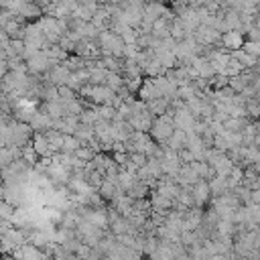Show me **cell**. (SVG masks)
Wrapping results in <instances>:
<instances>
[{
  "mask_svg": "<svg viewBox=\"0 0 260 260\" xmlns=\"http://www.w3.org/2000/svg\"><path fill=\"white\" fill-rule=\"evenodd\" d=\"M221 35L223 32H219L215 26H207V24H199L197 30L193 32L197 43H201V45H215V47H223Z\"/></svg>",
  "mask_w": 260,
  "mask_h": 260,
  "instance_id": "1",
  "label": "cell"
},
{
  "mask_svg": "<svg viewBox=\"0 0 260 260\" xmlns=\"http://www.w3.org/2000/svg\"><path fill=\"white\" fill-rule=\"evenodd\" d=\"M45 258H49L47 252L35 246L32 242H24L20 248L12 252V260H45Z\"/></svg>",
  "mask_w": 260,
  "mask_h": 260,
  "instance_id": "2",
  "label": "cell"
},
{
  "mask_svg": "<svg viewBox=\"0 0 260 260\" xmlns=\"http://www.w3.org/2000/svg\"><path fill=\"white\" fill-rule=\"evenodd\" d=\"M169 10V4H165L162 0H148L144 4V10H142V22L144 24H154L156 18H160L165 12Z\"/></svg>",
  "mask_w": 260,
  "mask_h": 260,
  "instance_id": "3",
  "label": "cell"
},
{
  "mask_svg": "<svg viewBox=\"0 0 260 260\" xmlns=\"http://www.w3.org/2000/svg\"><path fill=\"white\" fill-rule=\"evenodd\" d=\"M71 173H73L71 169H67L65 165H61V162H57V160H53L51 167H49V171H47V175H49V179L53 181L55 187H59V185H69Z\"/></svg>",
  "mask_w": 260,
  "mask_h": 260,
  "instance_id": "4",
  "label": "cell"
},
{
  "mask_svg": "<svg viewBox=\"0 0 260 260\" xmlns=\"http://www.w3.org/2000/svg\"><path fill=\"white\" fill-rule=\"evenodd\" d=\"M26 65H28V73H35V75H45V73L53 67V65H51V57H49L45 51H41V53L35 55L32 59H28Z\"/></svg>",
  "mask_w": 260,
  "mask_h": 260,
  "instance_id": "5",
  "label": "cell"
},
{
  "mask_svg": "<svg viewBox=\"0 0 260 260\" xmlns=\"http://www.w3.org/2000/svg\"><path fill=\"white\" fill-rule=\"evenodd\" d=\"M73 71L67 67V63L65 61H61L59 65H55V67H51L47 73H45V77L51 81V83H55L57 87L59 85H65L67 83V79H69V75H71Z\"/></svg>",
  "mask_w": 260,
  "mask_h": 260,
  "instance_id": "6",
  "label": "cell"
},
{
  "mask_svg": "<svg viewBox=\"0 0 260 260\" xmlns=\"http://www.w3.org/2000/svg\"><path fill=\"white\" fill-rule=\"evenodd\" d=\"M175 179H177V183H179L181 187H193L201 177H199V173L195 171V167H193L191 162H183V167H181V171L175 175Z\"/></svg>",
  "mask_w": 260,
  "mask_h": 260,
  "instance_id": "7",
  "label": "cell"
},
{
  "mask_svg": "<svg viewBox=\"0 0 260 260\" xmlns=\"http://www.w3.org/2000/svg\"><path fill=\"white\" fill-rule=\"evenodd\" d=\"M193 195H195V201H197V205H203V207H207V205H209V201H211V197H213L209 181H207V179H199V181L193 185Z\"/></svg>",
  "mask_w": 260,
  "mask_h": 260,
  "instance_id": "8",
  "label": "cell"
},
{
  "mask_svg": "<svg viewBox=\"0 0 260 260\" xmlns=\"http://www.w3.org/2000/svg\"><path fill=\"white\" fill-rule=\"evenodd\" d=\"M195 122H197V116L193 112H189L187 106L181 108V110H177V114H175V128H181L185 132H193Z\"/></svg>",
  "mask_w": 260,
  "mask_h": 260,
  "instance_id": "9",
  "label": "cell"
},
{
  "mask_svg": "<svg viewBox=\"0 0 260 260\" xmlns=\"http://www.w3.org/2000/svg\"><path fill=\"white\" fill-rule=\"evenodd\" d=\"M154 114L150 110H144V112H138V114H132V118L128 120L136 130H144V132H150L152 128V122H154Z\"/></svg>",
  "mask_w": 260,
  "mask_h": 260,
  "instance_id": "10",
  "label": "cell"
},
{
  "mask_svg": "<svg viewBox=\"0 0 260 260\" xmlns=\"http://www.w3.org/2000/svg\"><path fill=\"white\" fill-rule=\"evenodd\" d=\"M53 116L47 112V110H43V108H39L37 112H35V116H32V120H30V126H32V130L35 132H45L47 128H51L53 126Z\"/></svg>",
  "mask_w": 260,
  "mask_h": 260,
  "instance_id": "11",
  "label": "cell"
},
{
  "mask_svg": "<svg viewBox=\"0 0 260 260\" xmlns=\"http://www.w3.org/2000/svg\"><path fill=\"white\" fill-rule=\"evenodd\" d=\"M221 43L228 51H234V49H242L244 43H246V35L240 32V30H228L221 35Z\"/></svg>",
  "mask_w": 260,
  "mask_h": 260,
  "instance_id": "12",
  "label": "cell"
},
{
  "mask_svg": "<svg viewBox=\"0 0 260 260\" xmlns=\"http://www.w3.org/2000/svg\"><path fill=\"white\" fill-rule=\"evenodd\" d=\"M28 22H32V20H39L43 14H45V10H43V6L41 4H37V2H32V0H26L22 6H20V10H18Z\"/></svg>",
  "mask_w": 260,
  "mask_h": 260,
  "instance_id": "13",
  "label": "cell"
},
{
  "mask_svg": "<svg viewBox=\"0 0 260 260\" xmlns=\"http://www.w3.org/2000/svg\"><path fill=\"white\" fill-rule=\"evenodd\" d=\"M32 144H35V148H37V152H39L41 156H53V154H55V150H53L49 138L45 136V132H35Z\"/></svg>",
  "mask_w": 260,
  "mask_h": 260,
  "instance_id": "14",
  "label": "cell"
},
{
  "mask_svg": "<svg viewBox=\"0 0 260 260\" xmlns=\"http://www.w3.org/2000/svg\"><path fill=\"white\" fill-rule=\"evenodd\" d=\"M22 156V146H16V144H10V146H2L0 148V165L2 169L8 167L12 160L20 158Z\"/></svg>",
  "mask_w": 260,
  "mask_h": 260,
  "instance_id": "15",
  "label": "cell"
},
{
  "mask_svg": "<svg viewBox=\"0 0 260 260\" xmlns=\"http://www.w3.org/2000/svg\"><path fill=\"white\" fill-rule=\"evenodd\" d=\"M138 98L144 100V102H150V100H154V98H160V93H158V89H156L152 77H144V83H142V87H140V91H138Z\"/></svg>",
  "mask_w": 260,
  "mask_h": 260,
  "instance_id": "16",
  "label": "cell"
},
{
  "mask_svg": "<svg viewBox=\"0 0 260 260\" xmlns=\"http://www.w3.org/2000/svg\"><path fill=\"white\" fill-rule=\"evenodd\" d=\"M169 148H173V150H181V148H185V144H187V132L185 130H181V128H175V132L171 134V138L165 142Z\"/></svg>",
  "mask_w": 260,
  "mask_h": 260,
  "instance_id": "17",
  "label": "cell"
},
{
  "mask_svg": "<svg viewBox=\"0 0 260 260\" xmlns=\"http://www.w3.org/2000/svg\"><path fill=\"white\" fill-rule=\"evenodd\" d=\"M146 106H148V110H150L154 116H162V114L169 110L171 100H169V98H165V95H160V98H154V100L146 102Z\"/></svg>",
  "mask_w": 260,
  "mask_h": 260,
  "instance_id": "18",
  "label": "cell"
},
{
  "mask_svg": "<svg viewBox=\"0 0 260 260\" xmlns=\"http://www.w3.org/2000/svg\"><path fill=\"white\" fill-rule=\"evenodd\" d=\"M207 181L211 185V193L213 195H223L225 191H230V183H228V177L225 175H215V177H211Z\"/></svg>",
  "mask_w": 260,
  "mask_h": 260,
  "instance_id": "19",
  "label": "cell"
},
{
  "mask_svg": "<svg viewBox=\"0 0 260 260\" xmlns=\"http://www.w3.org/2000/svg\"><path fill=\"white\" fill-rule=\"evenodd\" d=\"M230 55H232L234 59H238L246 69H248V67H256V63H258V57H254V55L246 53V51H244V47H242V49H234V51H230Z\"/></svg>",
  "mask_w": 260,
  "mask_h": 260,
  "instance_id": "20",
  "label": "cell"
},
{
  "mask_svg": "<svg viewBox=\"0 0 260 260\" xmlns=\"http://www.w3.org/2000/svg\"><path fill=\"white\" fill-rule=\"evenodd\" d=\"M144 77H158V75H165L167 73V67L160 63V59H156V57H152L150 59V63L144 67Z\"/></svg>",
  "mask_w": 260,
  "mask_h": 260,
  "instance_id": "21",
  "label": "cell"
},
{
  "mask_svg": "<svg viewBox=\"0 0 260 260\" xmlns=\"http://www.w3.org/2000/svg\"><path fill=\"white\" fill-rule=\"evenodd\" d=\"M75 136H77L83 144H87L89 140H93V138H95V128H93V124L81 122V124L77 126V130H75Z\"/></svg>",
  "mask_w": 260,
  "mask_h": 260,
  "instance_id": "22",
  "label": "cell"
},
{
  "mask_svg": "<svg viewBox=\"0 0 260 260\" xmlns=\"http://www.w3.org/2000/svg\"><path fill=\"white\" fill-rule=\"evenodd\" d=\"M213 167H215V173H217V175H225V177H228V175L232 173V169L236 167V162H234V160L228 156V152H225V154L219 156V160H217Z\"/></svg>",
  "mask_w": 260,
  "mask_h": 260,
  "instance_id": "23",
  "label": "cell"
},
{
  "mask_svg": "<svg viewBox=\"0 0 260 260\" xmlns=\"http://www.w3.org/2000/svg\"><path fill=\"white\" fill-rule=\"evenodd\" d=\"M79 118H81V122H85V124H98V122L102 120V116H100V112H98V106H85L83 112L79 114Z\"/></svg>",
  "mask_w": 260,
  "mask_h": 260,
  "instance_id": "24",
  "label": "cell"
},
{
  "mask_svg": "<svg viewBox=\"0 0 260 260\" xmlns=\"http://www.w3.org/2000/svg\"><path fill=\"white\" fill-rule=\"evenodd\" d=\"M130 197H134V199H140V197H148L150 195V187L146 185V183H142L140 179H136V183L126 191Z\"/></svg>",
  "mask_w": 260,
  "mask_h": 260,
  "instance_id": "25",
  "label": "cell"
},
{
  "mask_svg": "<svg viewBox=\"0 0 260 260\" xmlns=\"http://www.w3.org/2000/svg\"><path fill=\"white\" fill-rule=\"evenodd\" d=\"M22 158L30 165V167H35L37 162H39V158H41V154L37 152V148H35V144H32V140L28 142V144H24L22 146Z\"/></svg>",
  "mask_w": 260,
  "mask_h": 260,
  "instance_id": "26",
  "label": "cell"
},
{
  "mask_svg": "<svg viewBox=\"0 0 260 260\" xmlns=\"http://www.w3.org/2000/svg\"><path fill=\"white\" fill-rule=\"evenodd\" d=\"M136 173H130V171H126V169H120V175H118V185L124 189V191H128L134 183H136Z\"/></svg>",
  "mask_w": 260,
  "mask_h": 260,
  "instance_id": "27",
  "label": "cell"
},
{
  "mask_svg": "<svg viewBox=\"0 0 260 260\" xmlns=\"http://www.w3.org/2000/svg\"><path fill=\"white\" fill-rule=\"evenodd\" d=\"M124 83H126V77H124L122 73H118V71H108V77H106V85H108V87H112V89L118 91Z\"/></svg>",
  "mask_w": 260,
  "mask_h": 260,
  "instance_id": "28",
  "label": "cell"
},
{
  "mask_svg": "<svg viewBox=\"0 0 260 260\" xmlns=\"http://www.w3.org/2000/svg\"><path fill=\"white\" fill-rule=\"evenodd\" d=\"M45 53H47L51 59H57V61H65V59L71 55V53H69L67 49H63L59 43H57V45H51V47H49Z\"/></svg>",
  "mask_w": 260,
  "mask_h": 260,
  "instance_id": "29",
  "label": "cell"
},
{
  "mask_svg": "<svg viewBox=\"0 0 260 260\" xmlns=\"http://www.w3.org/2000/svg\"><path fill=\"white\" fill-rule=\"evenodd\" d=\"M246 110H248V116L254 120V122H258L260 120V100L254 95V98H248V102H246Z\"/></svg>",
  "mask_w": 260,
  "mask_h": 260,
  "instance_id": "30",
  "label": "cell"
},
{
  "mask_svg": "<svg viewBox=\"0 0 260 260\" xmlns=\"http://www.w3.org/2000/svg\"><path fill=\"white\" fill-rule=\"evenodd\" d=\"M108 71H110V69H106V67H95V69H91V71H89V83H93V85L106 83Z\"/></svg>",
  "mask_w": 260,
  "mask_h": 260,
  "instance_id": "31",
  "label": "cell"
},
{
  "mask_svg": "<svg viewBox=\"0 0 260 260\" xmlns=\"http://www.w3.org/2000/svg\"><path fill=\"white\" fill-rule=\"evenodd\" d=\"M146 167H148V171H150L156 179H160V177L165 175V171H162V162H160V158H156V156H148Z\"/></svg>",
  "mask_w": 260,
  "mask_h": 260,
  "instance_id": "32",
  "label": "cell"
},
{
  "mask_svg": "<svg viewBox=\"0 0 260 260\" xmlns=\"http://www.w3.org/2000/svg\"><path fill=\"white\" fill-rule=\"evenodd\" d=\"M244 69H246V67H244V65H242L238 59H234V57H232V59L228 61V65H225V69H223V73L232 77V75H240Z\"/></svg>",
  "mask_w": 260,
  "mask_h": 260,
  "instance_id": "33",
  "label": "cell"
},
{
  "mask_svg": "<svg viewBox=\"0 0 260 260\" xmlns=\"http://www.w3.org/2000/svg\"><path fill=\"white\" fill-rule=\"evenodd\" d=\"M209 83H211V89H221V87L230 85V75H225V73H215V75L209 79Z\"/></svg>",
  "mask_w": 260,
  "mask_h": 260,
  "instance_id": "34",
  "label": "cell"
},
{
  "mask_svg": "<svg viewBox=\"0 0 260 260\" xmlns=\"http://www.w3.org/2000/svg\"><path fill=\"white\" fill-rule=\"evenodd\" d=\"M144 83V75H136V77H126V87L132 91V93H138L140 87Z\"/></svg>",
  "mask_w": 260,
  "mask_h": 260,
  "instance_id": "35",
  "label": "cell"
},
{
  "mask_svg": "<svg viewBox=\"0 0 260 260\" xmlns=\"http://www.w3.org/2000/svg\"><path fill=\"white\" fill-rule=\"evenodd\" d=\"M59 98H61L63 102H69V100L79 98V93H77L73 87H69V85L65 83V85H59Z\"/></svg>",
  "mask_w": 260,
  "mask_h": 260,
  "instance_id": "36",
  "label": "cell"
},
{
  "mask_svg": "<svg viewBox=\"0 0 260 260\" xmlns=\"http://www.w3.org/2000/svg\"><path fill=\"white\" fill-rule=\"evenodd\" d=\"M75 154H77L79 158H83V160H91V158H93L98 152H95V150H93L89 144H81V146L75 150Z\"/></svg>",
  "mask_w": 260,
  "mask_h": 260,
  "instance_id": "37",
  "label": "cell"
},
{
  "mask_svg": "<svg viewBox=\"0 0 260 260\" xmlns=\"http://www.w3.org/2000/svg\"><path fill=\"white\" fill-rule=\"evenodd\" d=\"M138 28H134V26H126L122 32H120V37L124 39V43H136V39H138Z\"/></svg>",
  "mask_w": 260,
  "mask_h": 260,
  "instance_id": "38",
  "label": "cell"
},
{
  "mask_svg": "<svg viewBox=\"0 0 260 260\" xmlns=\"http://www.w3.org/2000/svg\"><path fill=\"white\" fill-rule=\"evenodd\" d=\"M14 211H16V207H14L10 201L2 199V203H0V217H4V219H10V217L14 215Z\"/></svg>",
  "mask_w": 260,
  "mask_h": 260,
  "instance_id": "39",
  "label": "cell"
},
{
  "mask_svg": "<svg viewBox=\"0 0 260 260\" xmlns=\"http://www.w3.org/2000/svg\"><path fill=\"white\" fill-rule=\"evenodd\" d=\"M244 51L254 55V57H260V41H252V39H246L244 43Z\"/></svg>",
  "mask_w": 260,
  "mask_h": 260,
  "instance_id": "40",
  "label": "cell"
},
{
  "mask_svg": "<svg viewBox=\"0 0 260 260\" xmlns=\"http://www.w3.org/2000/svg\"><path fill=\"white\" fill-rule=\"evenodd\" d=\"M130 156H132V162H134L138 169H140V167H146V162H148V156H146L144 152H132Z\"/></svg>",
  "mask_w": 260,
  "mask_h": 260,
  "instance_id": "41",
  "label": "cell"
},
{
  "mask_svg": "<svg viewBox=\"0 0 260 260\" xmlns=\"http://www.w3.org/2000/svg\"><path fill=\"white\" fill-rule=\"evenodd\" d=\"M179 156H181V160H183V162H193V160H197L195 152H193V150H189L187 146L179 150Z\"/></svg>",
  "mask_w": 260,
  "mask_h": 260,
  "instance_id": "42",
  "label": "cell"
},
{
  "mask_svg": "<svg viewBox=\"0 0 260 260\" xmlns=\"http://www.w3.org/2000/svg\"><path fill=\"white\" fill-rule=\"evenodd\" d=\"M250 219L260 225V203H250Z\"/></svg>",
  "mask_w": 260,
  "mask_h": 260,
  "instance_id": "43",
  "label": "cell"
},
{
  "mask_svg": "<svg viewBox=\"0 0 260 260\" xmlns=\"http://www.w3.org/2000/svg\"><path fill=\"white\" fill-rule=\"evenodd\" d=\"M59 45H61L63 49H67L69 53H73V51H75V45H77V43H75L73 39H69V37L65 35V37H61V41H59Z\"/></svg>",
  "mask_w": 260,
  "mask_h": 260,
  "instance_id": "44",
  "label": "cell"
},
{
  "mask_svg": "<svg viewBox=\"0 0 260 260\" xmlns=\"http://www.w3.org/2000/svg\"><path fill=\"white\" fill-rule=\"evenodd\" d=\"M256 126H258V138H256V144H260V120L256 122Z\"/></svg>",
  "mask_w": 260,
  "mask_h": 260,
  "instance_id": "45",
  "label": "cell"
},
{
  "mask_svg": "<svg viewBox=\"0 0 260 260\" xmlns=\"http://www.w3.org/2000/svg\"><path fill=\"white\" fill-rule=\"evenodd\" d=\"M51 4H61V0H51Z\"/></svg>",
  "mask_w": 260,
  "mask_h": 260,
  "instance_id": "46",
  "label": "cell"
},
{
  "mask_svg": "<svg viewBox=\"0 0 260 260\" xmlns=\"http://www.w3.org/2000/svg\"><path fill=\"white\" fill-rule=\"evenodd\" d=\"M256 6H258V12H260V0H258V4H256Z\"/></svg>",
  "mask_w": 260,
  "mask_h": 260,
  "instance_id": "47",
  "label": "cell"
},
{
  "mask_svg": "<svg viewBox=\"0 0 260 260\" xmlns=\"http://www.w3.org/2000/svg\"><path fill=\"white\" fill-rule=\"evenodd\" d=\"M256 98H258V100H260V91H258V93H256Z\"/></svg>",
  "mask_w": 260,
  "mask_h": 260,
  "instance_id": "48",
  "label": "cell"
},
{
  "mask_svg": "<svg viewBox=\"0 0 260 260\" xmlns=\"http://www.w3.org/2000/svg\"><path fill=\"white\" fill-rule=\"evenodd\" d=\"M258 252H260V248H258Z\"/></svg>",
  "mask_w": 260,
  "mask_h": 260,
  "instance_id": "49",
  "label": "cell"
}]
</instances>
